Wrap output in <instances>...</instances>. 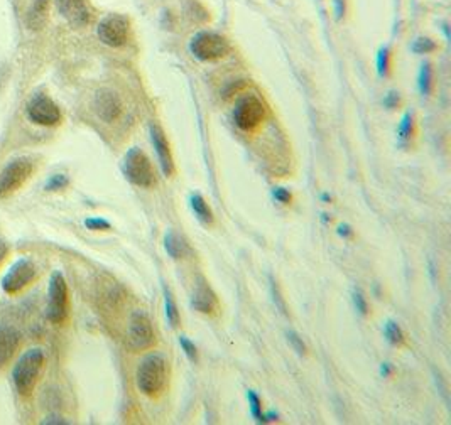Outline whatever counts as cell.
<instances>
[{
  "label": "cell",
  "mask_w": 451,
  "mask_h": 425,
  "mask_svg": "<svg viewBox=\"0 0 451 425\" xmlns=\"http://www.w3.org/2000/svg\"><path fill=\"white\" fill-rule=\"evenodd\" d=\"M269 287H271V296H272V301H274V304H276V307L286 316V314H288V307H286V301H284L283 294H281L279 285H277V282L272 279V277H269Z\"/></svg>",
  "instance_id": "26"
},
{
  "label": "cell",
  "mask_w": 451,
  "mask_h": 425,
  "mask_svg": "<svg viewBox=\"0 0 451 425\" xmlns=\"http://www.w3.org/2000/svg\"><path fill=\"white\" fill-rule=\"evenodd\" d=\"M384 105L387 107V108H390V110L399 105V93H397V91H389V93L385 95Z\"/></svg>",
  "instance_id": "34"
},
{
  "label": "cell",
  "mask_w": 451,
  "mask_h": 425,
  "mask_svg": "<svg viewBox=\"0 0 451 425\" xmlns=\"http://www.w3.org/2000/svg\"><path fill=\"white\" fill-rule=\"evenodd\" d=\"M19 333L7 324H0V366L11 361L19 346Z\"/></svg>",
  "instance_id": "16"
},
{
  "label": "cell",
  "mask_w": 451,
  "mask_h": 425,
  "mask_svg": "<svg viewBox=\"0 0 451 425\" xmlns=\"http://www.w3.org/2000/svg\"><path fill=\"white\" fill-rule=\"evenodd\" d=\"M189 206H192L198 221H201L203 225L213 223V212H211L210 206H208V203L201 194H192V196H189Z\"/></svg>",
  "instance_id": "19"
},
{
  "label": "cell",
  "mask_w": 451,
  "mask_h": 425,
  "mask_svg": "<svg viewBox=\"0 0 451 425\" xmlns=\"http://www.w3.org/2000/svg\"><path fill=\"white\" fill-rule=\"evenodd\" d=\"M28 116L34 124L45 125V127H53V125H58L62 121V110H59L58 105L49 97L39 93L29 100Z\"/></svg>",
  "instance_id": "10"
},
{
  "label": "cell",
  "mask_w": 451,
  "mask_h": 425,
  "mask_svg": "<svg viewBox=\"0 0 451 425\" xmlns=\"http://www.w3.org/2000/svg\"><path fill=\"white\" fill-rule=\"evenodd\" d=\"M42 364H45V353L42 349L33 348L25 351L19 361L16 363L14 371H12V380H14L16 390L24 397L33 393L36 387L39 375H41Z\"/></svg>",
  "instance_id": "2"
},
{
  "label": "cell",
  "mask_w": 451,
  "mask_h": 425,
  "mask_svg": "<svg viewBox=\"0 0 451 425\" xmlns=\"http://www.w3.org/2000/svg\"><path fill=\"white\" fill-rule=\"evenodd\" d=\"M85 227L93 232H105V229H110V223L103 218H86Z\"/></svg>",
  "instance_id": "32"
},
{
  "label": "cell",
  "mask_w": 451,
  "mask_h": 425,
  "mask_svg": "<svg viewBox=\"0 0 451 425\" xmlns=\"http://www.w3.org/2000/svg\"><path fill=\"white\" fill-rule=\"evenodd\" d=\"M390 69V51L389 47H380L377 53V73L379 76H387Z\"/></svg>",
  "instance_id": "25"
},
{
  "label": "cell",
  "mask_w": 451,
  "mask_h": 425,
  "mask_svg": "<svg viewBox=\"0 0 451 425\" xmlns=\"http://www.w3.org/2000/svg\"><path fill=\"white\" fill-rule=\"evenodd\" d=\"M68 285L62 272H54L47 290V319L53 324H62L68 318Z\"/></svg>",
  "instance_id": "6"
},
{
  "label": "cell",
  "mask_w": 451,
  "mask_h": 425,
  "mask_svg": "<svg viewBox=\"0 0 451 425\" xmlns=\"http://www.w3.org/2000/svg\"><path fill=\"white\" fill-rule=\"evenodd\" d=\"M122 171L127 181L132 182L134 186H139V188H153L156 184V171L153 162L137 147H134L125 154Z\"/></svg>",
  "instance_id": "3"
},
{
  "label": "cell",
  "mask_w": 451,
  "mask_h": 425,
  "mask_svg": "<svg viewBox=\"0 0 451 425\" xmlns=\"http://www.w3.org/2000/svg\"><path fill=\"white\" fill-rule=\"evenodd\" d=\"M151 140H153L154 150L156 154H158V160L159 166H161L163 174L171 176L172 172H175V159H172L171 147H169L168 138L164 136L163 128L159 127V125H151Z\"/></svg>",
  "instance_id": "14"
},
{
  "label": "cell",
  "mask_w": 451,
  "mask_h": 425,
  "mask_svg": "<svg viewBox=\"0 0 451 425\" xmlns=\"http://www.w3.org/2000/svg\"><path fill=\"white\" fill-rule=\"evenodd\" d=\"M247 400H249V407H250V414H252L254 420L257 424H266V412L262 410V400L259 398V395L254 392V390H249L247 392Z\"/></svg>",
  "instance_id": "23"
},
{
  "label": "cell",
  "mask_w": 451,
  "mask_h": 425,
  "mask_svg": "<svg viewBox=\"0 0 451 425\" xmlns=\"http://www.w3.org/2000/svg\"><path fill=\"white\" fill-rule=\"evenodd\" d=\"M192 306L194 307V311L201 312V314H213V312L218 309V299H216V294L203 277H198L197 284H194Z\"/></svg>",
  "instance_id": "15"
},
{
  "label": "cell",
  "mask_w": 451,
  "mask_h": 425,
  "mask_svg": "<svg viewBox=\"0 0 451 425\" xmlns=\"http://www.w3.org/2000/svg\"><path fill=\"white\" fill-rule=\"evenodd\" d=\"M286 336H288V341H289L291 348L296 351L299 357H303V354H306V345H305V341H303V337L299 336V334H298L296 331H288V333H286Z\"/></svg>",
  "instance_id": "29"
},
{
  "label": "cell",
  "mask_w": 451,
  "mask_h": 425,
  "mask_svg": "<svg viewBox=\"0 0 451 425\" xmlns=\"http://www.w3.org/2000/svg\"><path fill=\"white\" fill-rule=\"evenodd\" d=\"M413 133H414V119H413V114H409V112H406V114L402 115L401 124H399V128H397L399 140H401V142H409L411 138H413Z\"/></svg>",
  "instance_id": "24"
},
{
  "label": "cell",
  "mask_w": 451,
  "mask_h": 425,
  "mask_svg": "<svg viewBox=\"0 0 451 425\" xmlns=\"http://www.w3.org/2000/svg\"><path fill=\"white\" fill-rule=\"evenodd\" d=\"M33 164L28 159L19 157L11 160L0 172V198L16 193L31 177Z\"/></svg>",
  "instance_id": "8"
},
{
  "label": "cell",
  "mask_w": 451,
  "mask_h": 425,
  "mask_svg": "<svg viewBox=\"0 0 451 425\" xmlns=\"http://www.w3.org/2000/svg\"><path fill=\"white\" fill-rule=\"evenodd\" d=\"M42 424H62V425H66L68 420H63L62 417H58V415H53V417H47L42 420Z\"/></svg>",
  "instance_id": "37"
},
{
  "label": "cell",
  "mask_w": 451,
  "mask_h": 425,
  "mask_svg": "<svg viewBox=\"0 0 451 425\" xmlns=\"http://www.w3.org/2000/svg\"><path fill=\"white\" fill-rule=\"evenodd\" d=\"M380 373H382L384 378H387V376H390V373H392V364L382 363V366H380Z\"/></svg>",
  "instance_id": "38"
},
{
  "label": "cell",
  "mask_w": 451,
  "mask_h": 425,
  "mask_svg": "<svg viewBox=\"0 0 451 425\" xmlns=\"http://www.w3.org/2000/svg\"><path fill=\"white\" fill-rule=\"evenodd\" d=\"M418 86H419L421 95H424V97H428V95L431 93V90H433V68H431V64L428 63V61L426 63L421 64L419 75H418Z\"/></svg>",
  "instance_id": "22"
},
{
  "label": "cell",
  "mask_w": 451,
  "mask_h": 425,
  "mask_svg": "<svg viewBox=\"0 0 451 425\" xmlns=\"http://www.w3.org/2000/svg\"><path fill=\"white\" fill-rule=\"evenodd\" d=\"M36 277V267L29 258H19L14 265L8 268L2 279V289L7 294H17L29 285Z\"/></svg>",
  "instance_id": "11"
},
{
  "label": "cell",
  "mask_w": 451,
  "mask_h": 425,
  "mask_svg": "<svg viewBox=\"0 0 451 425\" xmlns=\"http://www.w3.org/2000/svg\"><path fill=\"white\" fill-rule=\"evenodd\" d=\"M384 336H385V340H387L389 345H392V346H402L406 341L404 331H402V328L399 326L396 321H387V323H385Z\"/></svg>",
  "instance_id": "21"
},
{
  "label": "cell",
  "mask_w": 451,
  "mask_h": 425,
  "mask_svg": "<svg viewBox=\"0 0 451 425\" xmlns=\"http://www.w3.org/2000/svg\"><path fill=\"white\" fill-rule=\"evenodd\" d=\"M338 235L341 238H352L353 229L352 227H348V225H340V227H338Z\"/></svg>",
  "instance_id": "36"
},
{
  "label": "cell",
  "mask_w": 451,
  "mask_h": 425,
  "mask_svg": "<svg viewBox=\"0 0 451 425\" xmlns=\"http://www.w3.org/2000/svg\"><path fill=\"white\" fill-rule=\"evenodd\" d=\"M7 251H8V249H7V243L4 241L2 238H0V263H2V260L6 258Z\"/></svg>",
  "instance_id": "39"
},
{
  "label": "cell",
  "mask_w": 451,
  "mask_h": 425,
  "mask_svg": "<svg viewBox=\"0 0 451 425\" xmlns=\"http://www.w3.org/2000/svg\"><path fill=\"white\" fill-rule=\"evenodd\" d=\"M436 49V44L435 41H431L429 37H419L416 39L414 44H413V51L418 54H428L431 53V51Z\"/></svg>",
  "instance_id": "28"
},
{
  "label": "cell",
  "mask_w": 451,
  "mask_h": 425,
  "mask_svg": "<svg viewBox=\"0 0 451 425\" xmlns=\"http://www.w3.org/2000/svg\"><path fill=\"white\" fill-rule=\"evenodd\" d=\"M180 345H181V348H183L184 354L188 357L189 361L197 363L198 361V349H197V346H194V342L189 341L186 336H180Z\"/></svg>",
  "instance_id": "30"
},
{
  "label": "cell",
  "mask_w": 451,
  "mask_h": 425,
  "mask_svg": "<svg viewBox=\"0 0 451 425\" xmlns=\"http://www.w3.org/2000/svg\"><path fill=\"white\" fill-rule=\"evenodd\" d=\"M47 12H49V0H36L33 4L31 11L28 12V25L33 30H39L45 28Z\"/></svg>",
  "instance_id": "18"
},
{
  "label": "cell",
  "mask_w": 451,
  "mask_h": 425,
  "mask_svg": "<svg viewBox=\"0 0 451 425\" xmlns=\"http://www.w3.org/2000/svg\"><path fill=\"white\" fill-rule=\"evenodd\" d=\"M164 249H166L169 257L175 258V260L184 258L186 255L192 253L189 245L186 243L184 238L181 235H177V233L172 232V229H169V232L166 233V237H164Z\"/></svg>",
  "instance_id": "17"
},
{
  "label": "cell",
  "mask_w": 451,
  "mask_h": 425,
  "mask_svg": "<svg viewBox=\"0 0 451 425\" xmlns=\"http://www.w3.org/2000/svg\"><path fill=\"white\" fill-rule=\"evenodd\" d=\"M272 196H274L276 201L281 203V205H289L291 199H293L289 189L286 188H274V191H272Z\"/></svg>",
  "instance_id": "33"
},
{
  "label": "cell",
  "mask_w": 451,
  "mask_h": 425,
  "mask_svg": "<svg viewBox=\"0 0 451 425\" xmlns=\"http://www.w3.org/2000/svg\"><path fill=\"white\" fill-rule=\"evenodd\" d=\"M137 388L142 395L154 398L164 392L168 385V361L163 354H149L142 359L136 373Z\"/></svg>",
  "instance_id": "1"
},
{
  "label": "cell",
  "mask_w": 451,
  "mask_h": 425,
  "mask_svg": "<svg viewBox=\"0 0 451 425\" xmlns=\"http://www.w3.org/2000/svg\"><path fill=\"white\" fill-rule=\"evenodd\" d=\"M69 184L68 177L64 174H56L46 182V191H59L64 189Z\"/></svg>",
  "instance_id": "31"
},
{
  "label": "cell",
  "mask_w": 451,
  "mask_h": 425,
  "mask_svg": "<svg viewBox=\"0 0 451 425\" xmlns=\"http://www.w3.org/2000/svg\"><path fill=\"white\" fill-rule=\"evenodd\" d=\"M129 348L132 351H146L156 345V333L149 316L142 311L132 312L127 331Z\"/></svg>",
  "instance_id": "7"
},
{
  "label": "cell",
  "mask_w": 451,
  "mask_h": 425,
  "mask_svg": "<svg viewBox=\"0 0 451 425\" xmlns=\"http://www.w3.org/2000/svg\"><path fill=\"white\" fill-rule=\"evenodd\" d=\"M98 37L103 44L110 47H122L129 39V20L120 14H110L98 24Z\"/></svg>",
  "instance_id": "9"
},
{
  "label": "cell",
  "mask_w": 451,
  "mask_h": 425,
  "mask_svg": "<svg viewBox=\"0 0 451 425\" xmlns=\"http://www.w3.org/2000/svg\"><path fill=\"white\" fill-rule=\"evenodd\" d=\"M59 14L75 28H85L90 23V8L85 0H54Z\"/></svg>",
  "instance_id": "13"
},
{
  "label": "cell",
  "mask_w": 451,
  "mask_h": 425,
  "mask_svg": "<svg viewBox=\"0 0 451 425\" xmlns=\"http://www.w3.org/2000/svg\"><path fill=\"white\" fill-rule=\"evenodd\" d=\"M322 199L324 203H329L332 201V196H328V194H322Z\"/></svg>",
  "instance_id": "40"
},
{
  "label": "cell",
  "mask_w": 451,
  "mask_h": 425,
  "mask_svg": "<svg viewBox=\"0 0 451 425\" xmlns=\"http://www.w3.org/2000/svg\"><path fill=\"white\" fill-rule=\"evenodd\" d=\"M164 312H166V319L168 324L172 329H176L180 326L181 318H180V311H177V306L175 302V297H172L171 290L168 287H164Z\"/></svg>",
  "instance_id": "20"
},
{
  "label": "cell",
  "mask_w": 451,
  "mask_h": 425,
  "mask_svg": "<svg viewBox=\"0 0 451 425\" xmlns=\"http://www.w3.org/2000/svg\"><path fill=\"white\" fill-rule=\"evenodd\" d=\"M232 116L238 128L244 132H252L266 119V105L255 95H245L235 103Z\"/></svg>",
  "instance_id": "5"
},
{
  "label": "cell",
  "mask_w": 451,
  "mask_h": 425,
  "mask_svg": "<svg viewBox=\"0 0 451 425\" xmlns=\"http://www.w3.org/2000/svg\"><path fill=\"white\" fill-rule=\"evenodd\" d=\"M189 51L199 61H218L230 53V44L222 34L201 30L189 41Z\"/></svg>",
  "instance_id": "4"
},
{
  "label": "cell",
  "mask_w": 451,
  "mask_h": 425,
  "mask_svg": "<svg viewBox=\"0 0 451 425\" xmlns=\"http://www.w3.org/2000/svg\"><path fill=\"white\" fill-rule=\"evenodd\" d=\"M352 299H353L355 309H357L358 314L367 316L368 314V302H367L365 294H363L360 289H355L353 294H352Z\"/></svg>",
  "instance_id": "27"
},
{
  "label": "cell",
  "mask_w": 451,
  "mask_h": 425,
  "mask_svg": "<svg viewBox=\"0 0 451 425\" xmlns=\"http://www.w3.org/2000/svg\"><path fill=\"white\" fill-rule=\"evenodd\" d=\"M122 100L114 90L102 88L95 93L93 110L97 116L105 124H112L122 115Z\"/></svg>",
  "instance_id": "12"
},
{
  "label": "cell",
  "mask_w": 451,
  "mask_h": 425,
  "mask_svg": "<svg viewBox=\"0 0 451 425\" xmlns=\"http://www.w3.org/2000/svg\"><path fill=\"white\" fill-rule=\"evenodd\" d=\"M333 7H335V17L340 20L341 17L345 16V11H346L345 0H333Z\"/></svg>",
  "instance_id": "35"
}]
</instances>
